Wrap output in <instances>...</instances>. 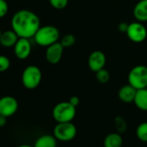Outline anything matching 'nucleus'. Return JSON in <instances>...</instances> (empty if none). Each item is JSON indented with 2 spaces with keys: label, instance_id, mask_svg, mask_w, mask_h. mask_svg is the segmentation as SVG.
Listing matches in <instances>:
<instances>
[{
  "label": "nucleus",
  "instance_id": "nucleus-1",
  "mask_svg": "<svg viewBox=\"0 0 147 147\" xmlns=\"http://www.w3.org/2000/svg\"><path fill=\"white\" fill-rule=\"evenodd\" d=\"M12 30L19 37L30 39L41 27L39 17L29 10H20L14 13L11 21Z\"/></svg>",
  "mask_w": 147,
  "mask_h": 147
},
{
  "label": "nucleus",
  "instance_id": "nucleus-2",
  "mask_svg": "<svg viewBox=\"0 0 147 147\" xmlns=\"http://www.w3.org/2000/svg\"><path fill=\"white\" fill-rule=\"evenodd\" d=\"M60 32L58 29L53 25L41 26L34 36V40L36 44L42 47H49L58 42Z\"/></svg>",
  "mask_w": 147,
  "mask_h": 147
},
{
  "label": "nucleus",
  "instance_id": "nucleus-3",
  "mask_svg": "<svg viewBox=\"0 0 147 147\" xmlns=\"http://www.w3.org/2000/svg\"><path fill=\"white\" fill-rule=\"evenodd\" d=\"M76 115V107L69 101L56 104L52 111V116L57 123L71 122Z\"/></svg>",
  "mask_w": 147,
  "mask_h": 147
},
{
  "label": "nucleus",
  "instance_id": "nucleus-4",
  "mask_svg": "<svg viewBox=\"0 0 147 147\" xmlns=\"http://www.w3.org/2000/svg\"><path fill=\"white\" fill-rule=\"evenodd\" d=\"M41 69L36 65H30L24 68L22 74V84L27 89L36 88L42 82Z\"/></svg>",
  "mask_w": 147,
  "mask_h": 147
},
{
  "label": "nucleus",
  "instance_id": "nucleus-5",
  "mask_svg": "<svg viewBox=\"0 0 147 147\" xmlns=\"http://www.w3.org/2000/svg\"><path fill=\"white\" fill-rule=\"evenodd\" d=\"M128 83L137 90L147 88V67L144 65L135 66L128 75Z\"/></svg>",
  "mask_w": 147,
  "mask_h": 147
},
{
  "label": "nucleus",
  "instance_id": "nucleus-6",
  "mask_svg": "<svg viewBox=\"0 0 147 147\" xmlns=\"http://www.w3.org/2000/svg\"><path fill=\"white\" fill-rule=\"evenodd\" d=\"M77 134L76 126L71 122L57 123L54 128L53 135L59 141L67 142L76 138Z\"/></svg>",
  "mask_w": 147,
  "mask_h": 147
},
{
  "label": "nucleus",
  "instance_id": "nucleus-7",
  "mask_svg": "<svg viewBox=\"0 0 147 147\" xmlns=\"http://www.w3.org/2000/svg\"><path fill=\"white\" fill-rule=\"evenodd\" d=\"M126 35L131 42L138 43L146 39L147 30L141 22H134L128 25Z\"/></svg>",
  "mask_w": 147,
  "mask_h": 147
},
{
  "label": "nucleus",
  "instance_id": "nucleus-8",
  "mask_svg": "<svg viewBox=\"0 0 147 147\" xmlns=\"http://www.w3.org/2000/svg\"><path fill=\"white\" fill-rule=\"evenodd\" d=\"M18 109V102L12 96H4L0 98V114L6 118L14 115Z\"/></svg>",
  "mask_w": 147,
  "mask_h": 147
},
{
  "label": "nucleus",
  "instance_id": "nucleus-9",
  "mask_svg": "<svg viewBox=\"0 0 147 147\" xmlns=\"http://www.w3.org/2000/svg\"><path fill=\"white\" fill-rule=\"evenodd\" d=\"M13 48L14 55L19 60H25L31 54V43L28 38L19 37Z\"/></svg>",
  "mask_w": 147,
  "mask_h": 147
},
{
  "label": "nucleus",
  "instance_id": "nucleus-10",
  "mask_svg": "<svg viewBox=\"0 0 147 147\" xmlns=\"http://www.w3.org/2000/svg\"><path fill=\"white\" fill-rule=\"evenodd\" d=\"M63 49H64V47L61 45V42H58L47 47V49L45 52V57H46L47 61L53 65L57 64L62 57Z\"/></svg>",
  "mask_w": 147,
  "mask_h": 147
},
{
  "label": "nucleus",
  "instance_id": "nucleus-11",
  "mask_svg": "<svg viewBox=\"0 0 147 147\" xmlns=\"http://www.w3.org/2000/svg\"><path fill=\"white\" fill-rule=\"evenodd\" d=\"M106 61H107L106 55L102 51L95 50L90 54L88 60V64L90 70L96 73L97 71L104 68L106 65Z\"/></svg>",
  "mask_w": 147,
  "mask_h": 147
},
{
  "label": "nucleus",
  "instance_id": "nucleus-12",
  "mask_svg": "<svg viewBox=\"0 0 147 147\" xmlns=\"http://www.w3.org/2000/svg\"><path fill=\"white\" fill-rule=\"evenodd\" d=\"M137 89L131 86L129 83L120 88L118 93L119 99L124 103H131L133 102L136 96Z\"/></svg>",
  "mask_w": 147,
  "mask_h": 147
},
{
  "label": "nucleus",
  "instance_id": "nucleus-13",
  "mask_svg": "<svg viewBox=\"0 0 147 147\" xmlns=\"http://www.w3.org/2000/svg\"><path fill=\"white\" fill-rule=\"evenodd\" d=\"M18 39L19 36L13 30H5L0 36V44L5 48H11L15 46Z\"/></svg>",
  "mask_w": 147,
  "mask_h": 147
},
{
  "label": "nucleus",
  "instance_id": "nucleus-14",
  "mask_svg": "<svg viewBox=\"0 0 147 147\" xmlns=\"http://www.w3.org/2000/svg\"><path fill=\"white\" fill-rule=\"evenodd\" d=\"M134 18L138 22H147V0H140L133 9Z\"/></svg>",
  "mask_w": 147,
  "mask_h": 147
},
{
  "label": "nucleus",
  "instance_id": "nucleus-15",
  "mask_svg": "<svg viewBox=\"0 0 147 147\" xmlns=\"http://www.w3.org/2000/svg\"><path fill=\"white\" fill-rule=\"evenodd\" d=\"M103 144L104 147H121L123 138L119 132H111L105 137Z\"/></svg>",
  "mask_w": 147,
  "mask_h": 147
},
{
  "label": "nucleus",
  "instance_id": "nucleus-16",
  "mask_svg": "<svg viewBox=\"0 0 147 147\" xmlns=\"http://www.w3.org/2000/svg\"><path fill=\"white\" fill-rule=\"evenodd\" d=\"M34 147H56L57 139L54 135L44 134L40 136L35 142Z\"/></svg>",
  "mask_w": 147,
  "mask_h": 147
},
{
  "label": "nucleus",
  "instance_id": "nucleus-17",
  "mask_svg": "<svg viewBox=\"0 0 147 147\" xmlns=\"http://www.w3.org/2000/svg\"><path fill=\"white\" fill-rule=\"evenodd\" d=\"M133 102L139 110L147 111V88L137 90Z\"/></svg>",
  "mask_w": 147,
  "mask_h": 147
},
{
  "label": "nucleus",
  "instance_id": "nucleus-18",
  "mask_svg": "<svg viewBox=\"0 0 147 147\" xmlns=\"http://www.w3.org/2000/svg\"><path fill=\"white\" fill-rule=\"evenodd\" d=\"M137 138L144 143H147V121L139 124L136 129Z\"/></svg>",
  "mask_w": 147,
  "mask_h": 147
},
{
  "label": "nucleus",
  "instance_id": "nucleus-19",
  "mask_svg": "<svg viewBox=\"0 0 147 147\" xmlns=\"http://www.w3.org/2000/svg\"><path fill=\"white\" fill-rule=\"evenodd\" d=\"M115 128L119 133H124L127 130V123L126 120L122 116H117L114 119Z\"/></svg>",
  "mask_w": 147,
  "mask_h": 147
},
{
  "label": "nucleus",
  "instance_id": "nucleus-20",
  "mask_svg": "<svg viewBox=\"0 0 147 147\" xmlns=\"http://www.w3.org/2000/svg\"><path fill=\"white\" fill-rule=\"evenodd\" d=\"M96 79L97 81L100 82V83H102V84H105L107 83L109 79H110V74L109 72L105 69V68H102L99 71H97L96 73Z\"/></svg>",
  "mask_w": 147,
  "mask_h": 147
},
{
  "label": "nucleus",
  "instance_id": "nucleus-21",
  "mask_svg": "<svg viewBox=\"0 0 147 147\" xmlns=\"http://www.w3.org/2000/svg\"><path fill=\"white\" fill-rule=\"evenodd\" d=\"M76 36L72 35V34H66L65 36H63V37L61 40V43L64 48H68L73 46L74 44L76 43Z\"/></svg>",
  "mask_w": 147,
  "mask_h": 147
},
{
  "label": "nucleus",
  "instance_id": "nucleus-22",
  "mask_svg": "<svg viewBox=\"0 0 147 147\" xmlns=\"http://www.w3.org/2000/svg\"><path fill=\"white\" fill-rule=\"evenodd\" d=\"M11 61L10 59L3 55H0V73L7 71L10 68Z\"/></svg>",
  "mask_w": 147,
  "mask_h": 147
},
{
  "label": "nucleus",
  "instance_id": "nucleus-23",
  "mask_svg": "<svg viewBox=\"0 0 147 147\" xmlns=\"http://www.w3.org/2000/svg\"><path fill=\"white\" fill-rule=\"evenodd\" d=\"M50 5L55 10H62L67 7L68 0H49Z\"/></svg>",
  "mask_w": 147,
  "mask_h": 147
},
{
  "label": "nucleus",
  "instance_id": "nucleus-24",
  "mask_svg": "<svg viewBox=\"0 0 147 147\" xmlns=\"http://www.w3.org/2000/svg\"><path fill=\"white\" fill-rule=\"evenodd\" d=\"M9 11V5L6 0H0V19L5 18Z\"/></svg>",
  "mask_w": 147,
  "mask_h": 147
},
{
  "label": "nucleus",
  "instance_id": "nucleus-25",
  "mask_svg": "<svg viewBox=\"0 0 147 147\" xmlns=\"http://www.w3.org/2000/svg\"><path fill=\"white\" fill-rule=\"evenodd\" d=\"M68 101H69L73 106H75L76 107H77L79 106V104H80V99H79V97H77V96H72V97H70L69 100H68Z\"/></svg>",
  "mask_w": 147,
  "mask_h": 147
},
{
  "label": "nucleus",
  "instance_id": "nucleus-26",
  "mask_svg": "<svg viewBox=\"0 0 147 147\" xmlns=\"http://www.w3.org/2000/svg\"><path fill=\"white\" fill-rule=\"evenodd\" d=\"M128 25H129V24H127L122 22V23H120V24L118 25V30H119L120 32H122V33H126L127 29H128Z\"/></svg>",
  "mask_w": 147,
  "mask_h": 147
},
{
  "label": "nucleus",
  "instance_id": "nucleus-27",
  "mask_svg": "<svg viewBox=\"0 0 147 147\" xmlns=\"http://www.w3.org/2000/svg\"><path fill=\"white\" fill-rule=\"evenodd\" d=\"M6 119L7 118L5 116H3V115L0 114V127L5 125V124H6Z\"/></svg>",
  "mask_w": 147,
  "mask_h": 147
},
{
  "label": "nucleus",
  "instance_id": "nucleus-28",
  "mask_svg": "<svg viewBox=\"0 0 147 147\" xmlns=\"http://www.w3.org/2000/svg\"><path fill=\"white\" fill-rule=\"evenodd\" d=\"M18 147H34V146H31V145H29V144H21Z\"/></svg>",
  "mask_w": 147,
  "mask_h": 147
},
{
  "label": "nucleus",
  "instance_id": "nucleus-29",
  "mask_svg": "<svg viewBox=\"0 0 147 147\" xmlns=\"http://www.w3.org/2000/svg\"><path fill=\"white\" fill-rule=\"evenodd\" d=\"M1 34H2V31H1V29H0V36H1Z\"/></svg>",
  "mask_w": 147,
  "mask_h": 147
},
{
  "label": "nucleus",
  "instance_id": "nucleus-30",
  "mask_svg": "<svg viewBox=\"0 0 147 147\" xmlns=\"http://www.w3.org/2000/svg\"><path fill=\"white\" fill-rule=\"evenodd\" d=\"M18 1H25V0H18Z\"/></svg>",
  "mask_w": 147,
  "mask_h": 147
}]
</instances>
